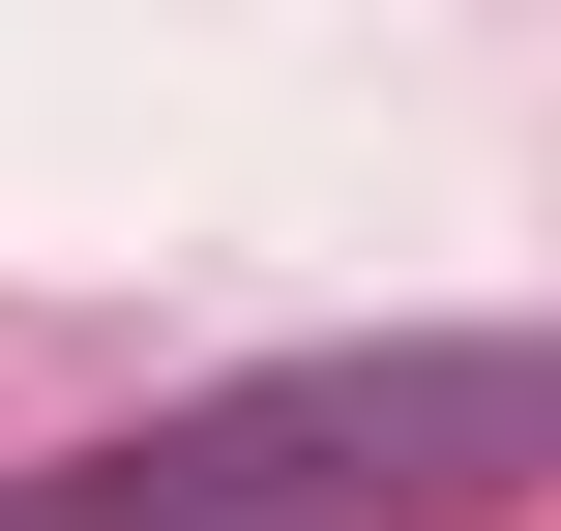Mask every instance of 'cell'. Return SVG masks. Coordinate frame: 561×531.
Instances as JSON below:
<instances>
[{
	"label": "cell",
	"mask_w": 561,
	"mask_h": 531,
	"mask_svg": "<svg viewBox=\"0 0 561 531\" xmlns=\"http://www.w3.org/2000/svg\"><path fill=\"white\" fill-rule=\"evenodd\" d=\"M503 503H561V325L266 355V384H178V414L0 473V531H503Z\"/></svg>",
	"instance_id": "obj_1"
}]
</instances>
